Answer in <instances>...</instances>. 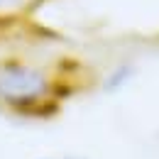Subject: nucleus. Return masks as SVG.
<instances>
[{
	"label": "nucleus",
	"mask_w": 159,
	"mask_h": 159,
	"mask_svg": "<svg viewBox=\"0 0 159 159\" xmlns=\"http://www.w3.org/2000/svg\"><path fill=\"white\" fill-rule=\"evenodd\" d=\"M57 83L49 69L34 61L7 57L0 61V108L17 115H44L54 100Z\"/></svg>",
	"instance_id": "1"
},
{
	"label": "nucleus",
	"mask_w": 159,
	"mask_h": 159,
	"mask_svg": "<svg viewBox=\"0 0 159 159\" xmlns=\"http://www.w3.org/2000/svg\"><path fill=\"white\" fill-rule=\"evenodd\" d=\"M0 2H2V0H0Z\"/></svg>",
	"instance_id": "3"
},
{
	"label": "nucleus",
	"mask_w": 159,
	"mask_h": 159,
	"mask_svg": "<svg viewBox=\"0 0 159 159\" xmlns=\"http://www.w3.org/2000/svg\"><path fill=\"white\" fill-rule=\"evenodd\" d=\"M32 159H81V157H71V154H42V157H32Z\"/></svg>",
	"instance_id": "2"
}]
</instances>
